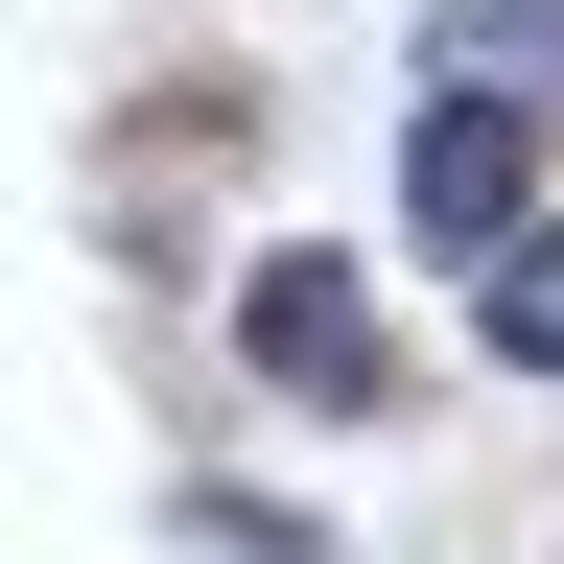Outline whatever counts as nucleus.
Returning a JSON list of instances; mask_svg holds the SVG:
<instances>
[{
  "label": "nucleus",
  "instance_id": "obj_1",
  "mask_svg": "<svg viewBox=\"0 0 564 564\" xmlns=\"http://www.w3.org/2000/svg\"><path fill=\"white\" fill-rule=\"evenodd\" d=\"M400 212H423V236H470V259H518V118H494V95H423Z\"/></svg>",
  "mask_w": 564,
  "mask_h": 564
},
{
  "label": "nucleus",
  "instance_id": "obj_2",
  "mask_svg": "<svg viewBox=\"0 0 564 564\" xmlns=\"http://www.w3.org/2000/svg\"><path fill=\"white\" fill-rule=\"evenodd\" d=\"M236 352H259L282 400H377V329H352V282H329V259H259V306H236Z\"/></svg>",
  "mask_w": 564,
  "mask_h": 564
},
{
  "label": "nucleus",
  "instance_id": "obj_3",
  "mask_svg": "<svg viewBox=\"0 0 564 564\" xmlns=\"http://www.w3.org/2000/svg\"><path fill=\"white\" fill-rule=\"evenodd\" d=\"M470 329L518 352V377H564V236H518V259H470Z\"/></svg>",
  "mask_w": 564,
  "mask_h": 564
},
{
  "label": "nucleus",
  "instance_id": "obj_4",
  "mask_svg": "<svg viewBox=\"0 0 564 564\" xmlns=\"http://www.w3.org/2000/svg\"><path fill=\"white\" fill-rule=\"evenodd\" d=\"M518 70H564V0H494V24H447V95L518 118Z\"/></svg>",
  "mask_w": 564,
  "mask_h": 564
}]
</instances>
